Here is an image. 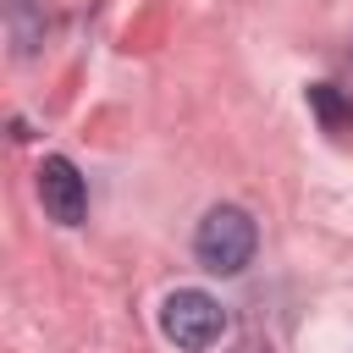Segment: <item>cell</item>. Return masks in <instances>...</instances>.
<instances>
[{"instance_id": "obj_1", "label": "cell", "mask_w": 353, "mask_h": 353, "mask_svg": "<svg viewBox=\"0 0 353 353\" xmlns=\"http://www.w3.org/2000/svg\"><path fill=\"white\" fill-rule=\"evenodd\" d=\"M254 248H259V232H254L248 210H237V204H215L193 232V254L215 276H237L254 259Z\"/></svg>"}, {"instance_id": "obj_2", "label": "cell", "mask_w": 353, "mask_h": 353, "mask_svg": "<svg viewBox=\"0 0 353 353\" xmlns=\"http://www.w3.org/2000/svg\"><path fill=\"white\" fill-rule=\"evenodd\" d=\"M160 331L165 342H176L182 353H210L221 336H226V309L199 292V287H176L165 303H160Z\"/></svg>"}, {"instance_id": "obj_3", "label": "cell", "mask_w": 353, "mask_h": 353, "mask_svg": "<svg viewBox=\"0 0 353 353\" xmlns=\"http://www.w3.org/2000/svg\"><path fill=\"white\" fill-rule=\"evenodd\" d=\"M39 204L55 226H83L88 215V182L77 176V165L66 154H44L39 165Z\"/></svg>"}, {"instance_id": "obj_4", "label": "cell", "mask_w": 353, "mask_h": 353, "mask_svg": "<svg viewBox=\"0 0 353 353\" xmlns=\"http://www.w3.org/2000/svg\"><path fill=\"white\" fill-rule=\"evenodd\" d=\"M309 110L331 138H353V94H342L336 83H309Z\"/></svg>"}]
</instances>
